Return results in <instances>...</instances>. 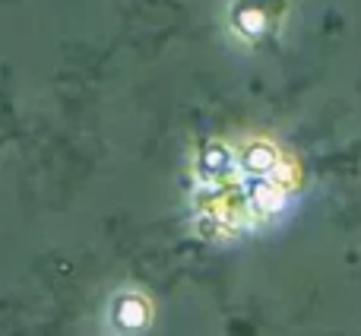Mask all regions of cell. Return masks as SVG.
I'll return each instance as SVG.
<instances>
[{
    "label": "cell",
    "mask_w": 361,
    "mask_h": 336,
    "mask_svg": "<svg viewBox=\"0 0 361 336\" xmlns=\"http://www.w3.org/2000/svg\"><path fill=\"white\" fill-rule=\"evenodd\" d=\"M203 197L222 193V203L206 210L222 229L244 232L269 222L295 191V172L288 159L267 140L250 143H212L200 156V187Z\"/></svg>",
    "instance_id": "obj_1"
},
{
    "label": "cell",
    "mask_w": 361,
    "mask_h": 336,
    "mask_svg": "<svg viewBox=\"0 0 361 336\" xmlns=\"http://www.w3.org/2000/svg\"><path fill=\"white\" fill-rule=\"evenodd\" d=\"M231 29L244 38V42H257L269 32L273 25V6L269 0H238L231 6Z\"/></svg>",
    "instance_id": "obj_2"
}]
</instances>
